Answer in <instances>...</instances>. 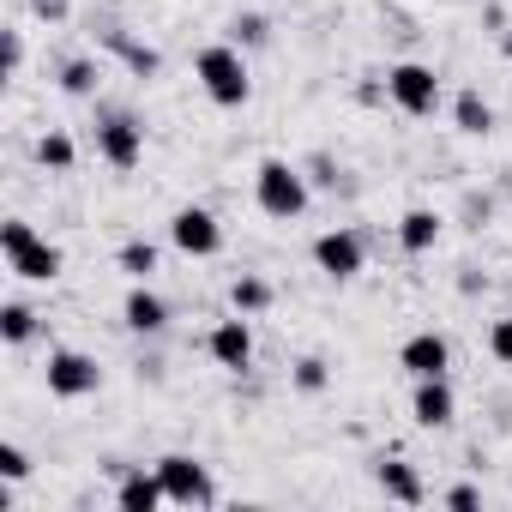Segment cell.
Returning a JSON list of instances; mask_svg holds the SVG:
<instances>
[{"mask_svg": "<svg viewBox=\"0 0 512 512\" xmlns=\"http://www.w3.org/2000/svg\"><path fill=\"white\" fill-rule=\"evenodd\" d=\"M193 79L205 85V97H211L217 109H241V103L253 97L247 61H241V49H235V43H211V49H199V61H193Z\"/></svg>", "mask_w": 512, "mask_h": 512, "instance_id": "obj_1", "label": "cell"}, {"mask_svg": "<svg viewBox=\"0 0 512 512\" xmlns=\"http://www.w3.org/2000/svg\"><path fill=\"white\" fill-rule=\"evenodd\" d=\"M253 199H260V211H266V217L290 223V217H302V211H308V181L296 175V163L266 157V163H260V175H253Z\"/></svg>", "mask_w": 512, "mask_h": 512, "instance_id": "obj_2", "label": "cell"}, {"mask_svg": "<svg viewBox=\"0 0 512 512\" xmlns=\"http://www.w3.org/2000/svg\"><path fill=\"white\" fill-rule=\"evenodd\" d=\"M386 97H392L404 115H434V109H440V79H434V67H422V61H398V67L386 73Z\"/></svg>", "mask_w": 512, "mask_h": 512, "instance_id": "obj_3", "label": "cell"}, {"mask_svg": "<svg viewBox=\"0 0 512 512\" xmlns=\"http://www.w3.org/2000/svg\"><path fill=\"white\" fill-rule=\"evenodd\" d=\"M157 476H163V494H169L175 506H211V500H217V488H211L205 464H199V458H187V452L157 458Z\"/></svg>", "mask_w": 512, "mask_h": 512, "instance_id": "obj_4", "label": "cell"}, {"mask_svg": "<svg viewBox=\"0 0 512 512\" xmlns=\"http://www.w3.org/2000/svg\"><path fill=\"white\" fill-rule=\"evenodd\" d=\"M169 241L187 253V260H211V253L223 247V229H217V217H211L205 205H181V211L169 217Z\"/></svg>", "mask_w": 512, "mask_h": 512, "instance_id": "obj_5", "label": "cell"}, {"mask_svg": "<svg viewBox=\"0 0 512 512\" xmlns=\"http://www.w3.org/2000/svg\"><path fill=\"white\" fill-rule=\"evenodd\" d=\"M97 386H103V368L91 356H79V350H55L49 356V392L55 398H91Z\"/></svg>", "mask_w": 512, "mask_h": 512, "instance_id": "obj_6", "label": "cell"}, {"mask_svg": "<svg viewBox=\"0 0 512 512\" xmlns=\"http://www.w3.org/2000/svg\"><path fill=\"white\" fill-rule=\"evenodd\" d=\"M97 151H103V163L133 169V163L145 157V127H139L133 115H103V127H97Z\"/></svg>", "mask_w": 512, "mask_h": 512, "instance_id": "obj_7", "label": "cell"}, {"mask_svg": "<svg viewBox=\"0 0 512 512\" xmlns=\"http://www.w3.org/2000/svg\"><path fill=\"white\" fill-rule=\"evenodd\" d=\"M314 266H320L326 278L350 284V278L362 272V235H350V229H326V235L314 241Z\"/></svg>", "mask_w": 512, "mask_h": 512, "instance_id": "obj_8", "label": "cell"}, {"mask_svg": "<svg viewBox=\"0 0 512 512\" xmlns=\"http://www.w3.org/2000/svg\"><path fill=\"white\" fill-rule=\"evenodd\" d=\"M7 266H13V278H25V284H55L61 278V247H49L43 235H31V241H19L13 253H7Z\"/></svg>", "mask_w": 512, "mask_h": 512, "instance_id": "obj_9", "label": "cell"}, {"mask_svg": "<svg viewBox=\"0 0 512 512\" xmlns=\"http://www.w3.org/2000/svg\"><path fill=\"white\" fill-rule=\"evenodd\" d=\"M205 350H211V362H217V368L241 374V368L253 362V332H247V320H241V314H235V320H217V326H211V338H205Z\"/></svg>", "mask_w": 512, "mask_h": 512, "instance_id": "obj_10", "label": "cell"}, {"mask_svg": "<svg viewBox=\"0 0 512 512\" xmlns=\"http://www.w3.org/2000/svg\"><path fill=\"white\" fill-rule=\"evenodd\" d=\"M398 362H404V368H410L416 380H440V374L452 368V344H446L440 332H416V338H404Z\"/></svg>", "mask_w": 512, "mask_h": 512, "instance_id": "obj_11", "label": "cell"}, {"mask_svg": "<svg viewBox=\"0 0 512 512\" xmlns=\"http://www.w3.org/2000/svg\"><path fill=\"white\" fill-rule=\"evenodd\" d=\"M410 410H416V422L422 428H446L452 422V386H446V374L440 380H416V398H410Z\"/></svg>", "mask_w": 512, "mask_h": 512, "instance_id": "obj_12", "label": "cell"}, {"mask_svg": "<svg viewBox=\"0 0 512 512\" xmlns=\"http://www.w3.org/2000/svg\"><path fill=\"white\" fill-rule=\"evenodd\" d=\"M163 500H169V494H163V476H157V470H151V476L133 470V476H121V488H115V506H121V512H157Z\"/></svg>", "mask_w": 512, "mask_h": 512, "instance_id": "obj_13", "label": "cell"}, {"mask_svg": "<svg viewBox=\"0 0 512 512\" xmlns=\"http://www.w3.org/2000/svg\"><path fill=\"white\" fill-rule=\"evenodd\" d=\"M434 241H440V217H434V211L416 205V211L398 217V247H404V253H428Z\"/></svg>", "mask_w": 512, "mask_h": 512, "instance_id": "obj_14", "label": "cell"}, {"mask_svg": "<svg viewBox=\"0 0 512 512\" xmlns=\"http://www.w3.org/2000/svg\"><path fill=\"white\" fill-rule=\"evenodd\" d=\"M121 320H127L133 332H163V326H169V308H163V296H151V290H133V296L121 302Z\"/></svg>", "mask_w": 512, "mask_h": 512, "instance_id": "obj_15", "label": "cell"}, {"mask_svg": "<svg viewBox=\"0 0 512 512\" xmlns=\"http://www.w3.org/2000/svg\"><path fill=\"white\" fill-rule=\"evenodd\" d=\"M374 482L386 488V500H404V506H422V500H428V488L416 482V470H410V464H380V470H374Z\"/></svg>", "mask_w": 512, "mask_h": 512, "instance_id": "obj_16", "label": "cell"}, {"mask_svg": "<svg viewBox=\"0 0 512 512\" xmlns=\"http://www.w3.org/2000/svg\"><path fill=\"white\" fill-rule=\"evenodd\" d=\"M452 121H458V133H470V139L494 133V109H488L476 91H458V103H452Z\"/></svg>", "mask_w": 512, "mask_h": 512, "instance_id": "obj_17", "label": "cell"}, {"mask_svg": "<svg viewBox=\"0 0 512 512\" xmlns=\"http://www.w3.org/2000/svg\"><path fill=\"white\" fill-rule=\"evenodd\" d=\"M229 302H235V314H260V308H272V284H260V278H235Z\"/></svg>", "mask_w": 512, "mask_h": 512, "instance_id": "obj_18", "label": "cell"}, {"mask_svg": "<svg viewBox=\"0 0 512 512\" xmlns=\"http://www.w3.org/2000/svg\"><path fill=\"white\" fill-rule=\"evenodd\" d=\"M37 332V314L25 308V302H7V308H0V338H7V344H25Z\"/></svg>", "mask_w": 512, "mask_h": 512, "instance_id": "obj_19", "label": "cell"}, {"mask_svg": "<svg viewBox=\"0 0 512 512\" xmlns=\"http://www.w3.org/2000/svg\"><path fill=\"white\" fill-rule=\"evenodd\" d=\"M121 272L145 284V278L157 272V247H151V241H127V247H121Z\"/></svg>", "mask_w": 512, "mask_h": 512, "instance_id": "obj_20", "label": "cell"}, {"mask_svg": "<svg viewBox=\"0 0 512 512\" xmlns=\"http://www.w3.org/2000/svg\"><path fill=\"white\" fill-rule=\"evenodd\" d=\"M61 91L91 97V91H97V67H91V61H67V67H61Z\"/></svg>", "mask_w": 512, "mask_h": 512, "instance_id": "obj_21", "label": "cell"}, {"mask_svg": "<svg viewBox=\"0 0 512 512\" xmlns=\"http://www.w3.org/2000/svg\"><path fill=\"white\" fill-rule=\"evenodd\" d=\"M37 157H43L49 169H73V139H67V133H43V139H37Z\"/></svg>", "mask_w": 512, "mask_h": 512, "instance_id": "obj_22", "label": "cell"}, {"mask_svg": "<svg viewBox=\"0 0 512 512\" xmlns=\"http://www.w3.org/2000/svg\"><path fill=\"white\" fill-rule=\"evenodd\" d=\"M488 350H494V362H500V368H512V314H506V320H494Z\"/></svg>", "mask_w": 512, "mask_h": 512, "instance_id": "obj_23", "label": "cell"}, {"mask_svg": "<svg viewBox=\"0 0 512 512\" xmlns=\"http://www.w3.org/2000/svg\"><path fill=\"white\" fill-rule=\"evenodd\" d=\"M0 476H7V482H25V476H31V458H25L19 446H0Z\"/></svg>", "mask_w": 512, "mask_h": 512, "instance_id": "obj_24", "label": "cell"}, {"mask_svg": "<svg viewBox=\"0 0 512 512\" xmlns=\"http://www.w3.org/2000/svg\"><path fill=\"white\" fill-rule=\"evenodd\" d=\"M296 386H302V392H320V386H326V362H320V356L296 362Z\"/></svg>", "mask_w": 512, "mask_h": 512, "instance_id": "obj_25", "label": "cell"}, {"mask_svg": "<svg viewBox=\"0 0 512 512\" xmlns=\"http://www.w3.org/2000/svg\"><path fill=\"white\" fill-rule=\"evenodd\" d=\"M115 49L127 55V67H133V73H157V55H151V49H139V43H121V37H115Z\"/></svg>", "mask_w": 512, "mask_h": 512, "instance_id": "obj_26", "label": "cell"}, {"mask_svg": "<svg viewBox=\"0 0 512 512\" xmlns=\"http://www.w3.org/2000/svg\"><path fill=\"white\" fill-rule=\"evenodd\" d=\"M476 500H482V488H470V482L446 488V506H458V512H464V506H476Z\"/></svg>", "mask_w": 512, "mask_h": 512, "instance_id": "obj_27", "label": "cell"}, {"mask_svg": "<svg viewBox=\"0 0 512 512\" xmlns=\"http://www.w3.org/2000/svg\"><path fill=\"white\" fill-rule=\"evenodd\" d=\"M19 61H25V43H19V31H7V73H19Z\"/></svg>", "mask_w": 512, "mask_h": 512, "instance_id": "obj_28", "label": "cell"}, {"mask_svg": "<svg viewBox=\"0 0 512 512\" xmlns=\"http://www.w3.org/2000/svg\"><path fill=\"white\" fill-rule=\"evenodd\" d=\"M235 37H247V43H260V37H266V19H241V25H235Z\"/></svg>", "mask_w": 512, "mask_h": 512, "instance_id": "obj_29", "label": "cell"}, {"mask_svg": "<svg viewBox=\"0 0 512 512\" xmlns=\"http://www.w3.org/2000/svg\"><path fill=\"white\" fill-rule=\"evenodd\" d=\"M506 49H512V43H506Z\"/></svg>", "mask_w": 512, "mask_h": 512, "instance_id": "obj_30", "label": "cell"}]
</instances>
